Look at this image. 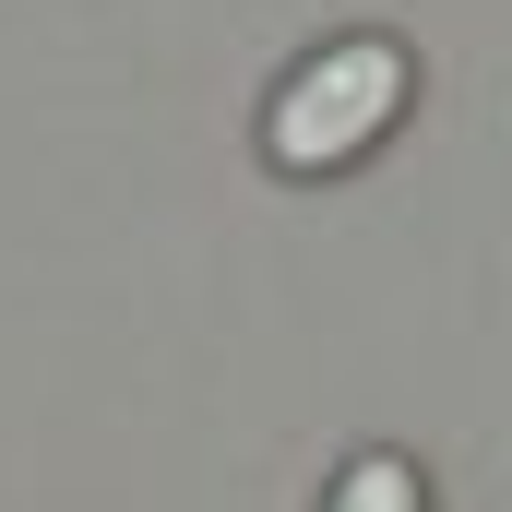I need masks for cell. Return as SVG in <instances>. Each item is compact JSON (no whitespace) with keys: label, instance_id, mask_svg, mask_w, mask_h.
Returning a JSON list of instances; mask_svg holds the SVG:
<instances>
[{"label":"cell","instance_id":"obj_2","mask_svg":"<svg viewBox=\"0 0 512 512\" xmlns=\"http://www.w3.org/2000/svg\"><path fill=\"white\" fill-rule=\"evenodd\" d=\"M322 512H429V489H417L405 453H358V465L334 477V501H322Z\"/></svg>","mask_w":512,"mask_h":512},{"label":"cell","instance_id":"obj_1","mask_svg":"<svg viewBox=\"0 0 512 512\" xmlns=\"http://www.w3.org/2000/svg\"><path fill=\"white\" fill-rule=\"evenodd\" d=\"M405 48L393 36H334L322 60H298L286 84H274V108H262V155L286 167V179H334V167H358L393 120H405Z\"/></svg>","mask_w":512,"mask_h":512}]
</instances>
